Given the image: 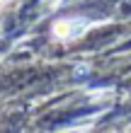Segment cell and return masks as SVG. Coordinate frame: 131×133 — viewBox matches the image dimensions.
Here are the masks:
<instances>
[{
  "mask_svg": "<svg viewBox=\"0 0 131 133\" xmlns=\"http://www.w3.org/2000/svg\"><path fill=\"white\" fill-rule=\"evenodd\" d=\"M80 22H75V19H63V22H58L56 27H53V34H56L58 39H68L75 29H78Z\"/></svg>",
  "mask_w": 131,
  "mask_h": 133,
  "instance_id": "cell-1",
  "label": "cell"
}]
</instances>
